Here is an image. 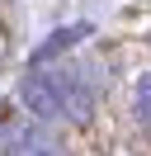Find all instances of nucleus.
Instances as JSON below:
<instances>
[{
    "label": "nucleus",
    "mask_w": 151,
    "mask_h": 156,
    "mask_svg": "<svg viewBox=\"0 0 151 156\" xmlns=\"http://www.w3.org/2000/svg\"><path fill=\"white\" fill-rule=\"evenodd\" d=\"M19 99L33 118L43 123H90L94 118V90L80 71L71 66H47V62H33L24 80H19Z\"/></svg>",
    "instance_id": "f257e3e1"
},
{
    "label": "nucleus",
    "mask_w": 151,
    "mask_h": 156,
    "mask_svg": "<svg viewBox=\"0 0 151 156\" xmlns=\"http://www.w3.org/2000/svg\"><path fill=\"white\" fill-rule=\"evenodd\" d=\"M132 114H137V123L151 133V71H142L137 85H132Z\"/></svg>",
    "instance_id": "f03ea898"
},
{
    "label": "nucleus",
    "mask_w": 151,
    "mask_h": 156,
    "mask_svg": "<svg viewBox=\"0 0 151 156\" xmlns=\"http://www.w3.org/2000/svg\"><path fill=\"white\" fill-rule=\"evenodd\" d=\"M24 156H57V147H47L43 137H33V142H28V151Z\"/></svg>",
    "instance_id": "7ed1b4c3"
}]
</instances>
